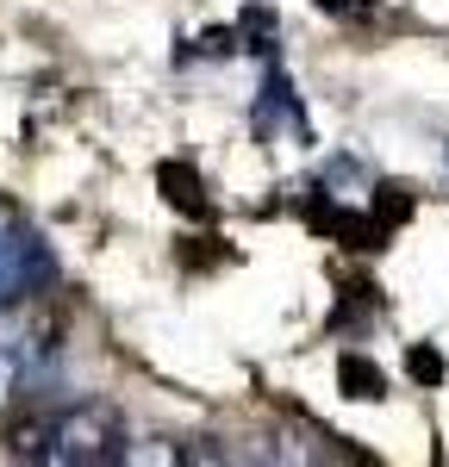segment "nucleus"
Segmentation results:
<instances>
[{
	"label": "nucleus",
	"mask_w": 449,
	"mask_h": 467,
	"mask_svg": "<svg viewBox=\"0 0 449 467\" xmlns=\"http://www.w3.org/2000/svg\"><path fill=\"white\" fill-rule=\"evenodd\" d=\"M412 374L418 380H444V361L431 356V349H412Z\"/></svg>",
	"instance_id": "6"
},
{
	"label": "nucleus",
	"mask_w": 449,
	"mask_h": 467,
	"mask_svg": "<svg viewBox=\"0 0 449 467\" xmlns=\"http://www.w3.org/2000/svg\"><path fill=\"white\" fill-rule=\"evenodd\" d=\"M444 169H449V144H444Z\"/></svg>",
	"instance_id": "8"
},
{
	"label": "nucleus",
	"mask_w": 449,
	"mask_h": 467,
	"mask_svg": "<svg viewBox=\"0 0 449 467\" xmlns=\"http://www.w3.org/2000/svg\"><path fill=\"white\" fill-rule=\"evenodd\" d=\"M50 275H57V262L44 250V237L19 231V224H0V312L19 306V299H32Z\"/></svg>",
	"instance_id": "2"
},
{
	"label": "nucleus",
	"mask_w": 449,
	"mask_h": 467,
	"mask_svg": "<svg viewBox=\"0 0 449 467\" xmlns=\"http://www.w3.org/2000/svg\"><path fill=\"white\" fill-rule=\"evenodd\" d=\"M26 374H32V349H26V337H0V405L26 387Z\"/></svg>",
	"instance_id": "5"
},
{
	"label": "nucleus",
	"mask_w": 449,
	"mask_h": 467,
	"mask_svg": "<svg viewBox=\"0 0 449 467\" xmlns=\"http://www.w3.org/2000/svg\"><path fill=\"white\" fill-rule=\"evenodd\" d=\"M125 418L107 399H81L69 411H50V442H44V462L50 467H107L125 462Z\"/></svg>",
	"instance_id": "1"
},
{
	"label": "nucleus",
	"mask_w": 449,
	"mask_h": 467,
	"mask_svg": "<svg viewBox=\"0 0 449 467\" xmlns=\"http://www.w3.org/2000/svg\"><path fill=\"white\" fill-rule=\"evenodd\" d=\"M318 6H325V13H369L374 0H318Z\"/></svg>",
	"instance_id": "7"
},
{
	"label": "nucleus",
	"mask_w": 449,
	"mask_h": 467,
	"mask_svg": "<svg viewBox=\"0 0 449 467\" xmlns=\"http://www.w3.org/2000/svg\"><path fill=\"white\" fill-rule=\"evenodd\" d=\"M156 187H162V200L175 206V213H206V187H200V175L187 169V162H162L156 169Z\"/></svg>",
	"instance_id": "3"
},
{
	"label": "nucleus",
	"mask_w": 449,
	"mask_h": 467,
	"mask_svg": "<svg viewBox=\"0 0 449 467\" xmlns=\"http://www.w3.org/2000/svg\"><path fill=\"white\" fill-rule=\"evenodd\" d=\"M337 387H343V399H387V374L369 356H343L337 361Z\"/></svg>",
	"instance_id": "4"
}]
</instances>
